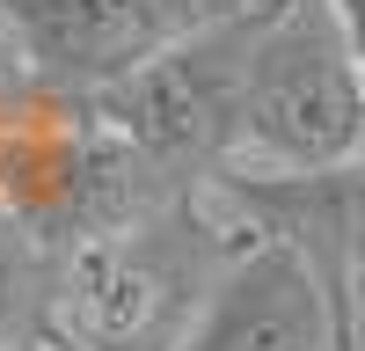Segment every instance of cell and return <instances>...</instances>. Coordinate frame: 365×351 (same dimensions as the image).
Segmentation results:
<instances>
[{
  "mask_svg": "<svg viewBox=\"0 0 365 351\" xmlns=\"http://www.w3.org/2000/svg\"><path fill=\"white\" fill-rule=\"evenodd\" d=\"M241 242L249 227L220 213L197 183L117 234L51 249L44 330L66 337L73 351H168Z\"/></svg>",
  "mask_w": 365,
  "mask_h": 351,
  "instance_id": "6da1fadb",
  "label": "cell"
},
{
  "mask_svg": "<svg viewBox=\"0 0 365 351\" xmlns=\"http://www.w3.org/2000/svg\"><path fill=\"white\" fill-rule=\"evenodd\" d=\"M365 154V73L329 0H263L234 110V161L249 176H322Z\"/></svg>",
  "mask_w": 365,
  "mask_h": 351,
  "instance_id": "7a4b0ae2",
  "label": "cell"
},
{
  "mask_svg": "<svg viewBox=\"0 0 365 351\" xmlns=\"http://www.w3.org/2000/svg\"><path fill=\"white\" fill-rule=\"evenodd\" d=\"M256 8H234L220 22L190 29L182 44H168L161 58H146L139 73L110 81L88 96V110L103 125L139 146L168 183H205L234 161V110H241V66H249V37H256Z\"/></svg>",
  "mask_w": 365,
  "mask_h": 351,
  "instance_id": "3957f363",
  "label": "cell"
},
{
  "mask_svg": "<svg viewBox=\"0 0 365 351\" xmlns=\"http://www.w3.org/2000/svg\"><path fill=\"white\" fill-rule=\"evenodd\" d=\"M234 8L249 0H0V22L15 29L22 66L44 88L96 96Z\"/></svg>",
  "mask_w": 365,
  "mask_h": 351,
  "instance_id": "277c9868",
  "label": "cell"
},
{
  "mask_svg": "<svg viewBox=\"0 0 365 351\" xmlns=\"http://www.w3.org/2000/svg\"><path fill=\"white\" fill-rule=\"evenodd\" d=\"M351 307L278 234H249L168 351H344Z\"/></svg>",
  "mask_w": 365,
  "mask_h": 351,
  "instance_id": "5b68a950",
  "label": "cell"
},
{
  "mask_svg": "<svg viewBox=\"0 0 365 351\" xmlns=\"http://www.w3.org/2000/svg\"><path fill=\"white\" fill-rule=\"evenodd\" d=\"M51 300V249L29 242L15 220H0V344L37 337Z\"/></svg>",
  "mask_w": 365,
  "mask_h": 351,
  "instance_id": "8992f818",
  "label": "cell"
},
{
  "mask_svg": "<svg viewBox=\"0 0 365 351\" xmlns=\"http://www.w3.org/2000/svg\"><path fill=\"white\" fill-rule=\"evenodd\" d=\"M329 15H336L344 44H351V58H358V73H365V0H329Z\"/></svg>",
  "mask_w": 365,
  "mask_h": 351,
  "instance_id": "52a82bcc",
  "label": "cell"
},
{
  "mask_svg": "<svg viewBox=\"0 0 365 351\" xmlns=\"http://www.w3.org/2000/svg\"><path fill=\"white\" fill-rule=\"evenodd\" d=\"M29 81V66H22V44H15V29L0 22V96H8V88H22Z\"/></svg>",
  "mask_w": 365,
  "mask_h": 351,
  "instance_id": "ba28073f",
  "label": "cell"
},
{
  "mask_svg": "<svg viewBox=\"0 0 365 351\" xmlns=\"http://www.w3.org/2000/svg\"><path fill=\"white\" fill-rule=\"evenodd\" d=\"M344 351H365V278L351 285V330H344Z\"/></svg>",
  "mask_w": 365,
  "mask_h": 351,
  "instance_id": "9c48e42d",
  "label": "cell"
},
{
  "mask_svg": "<svg viewBox=\"0 0 365 351\" xmlns=\"http://www.w3.org/2000/svg\"><path fill=\"white\" fill-rule=\"evenodd\" d=\"M0 351H73V344L51 337V330H37V337H15V344H0Z\"/></svg>",
  "mask_w": 365,
  "mask_h": 351,
  "instance_id": "30bf717a",
  "label": "cell"
}]
</instances>
